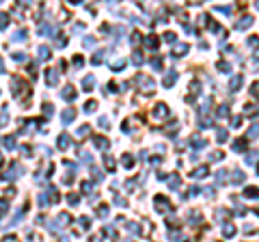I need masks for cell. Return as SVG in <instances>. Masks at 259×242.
Wrapping results in <instances>:
<instances>
[{
    "instance_id": "6da1fadb",
    "label": "cell",
    "mask_w": 259,
    "mask_h": 242,
    "mask_svg": "<svg viewBox=\"0 0 259 242\" xmlns=\"http://www.w3.org/2000/svg\"><path fill=\"white\" fill-rule=\"evenodd\" d=\"M153 203H156V210H158L160 214H164V212H169V210H171V205H169V201H166V199H164L162 194H158Z\"/></svg>"
},
{
    "instance_id": "7a4b0ae2",
    "label": "cell",
    "mask_w": 259,
    "mask_h": 242,
    "mask_svg": "<svg viewBox=\"0 0 259 242\" xmlns=\"http://www.w3.org/2000/svg\"><path fill=\"white\" fill-rule=\"evenodd\" d=\"M175 80H177V71H175V69H169V71H166V76H164V80H162L164 89H171L173 84H175Z\"/></svg>"
},
{
    "instance_id": "3957f363",
    "label": "cell",
    "mask_w": 259,
    "mask_h": 242,
    "mask_svg": "<svg viewBox=\"0 0 259 242\" xmlns=\"http://www.w3.org/2000/svg\"><path fill=\"white\" fill-rule=\"evenodd\" d=\"M251 24H253V17L251 15H244V17H240V22H235V30H244Z\"/></svg>"
},
{
    "instance_id": "277c9868",
    "label": "cell",
    "mask_w": 259,
    "mask_h": 242,
    "mask_svg": "<svg viewBox=\"0 0 259 242\" xmlns=\"http://www.w3.org/2000/svg\"><path fill=\"white\" fill-rule=\"evenodd\" d=\"M186 52H188V43H177V46L173 48V58L186 56Z\"/></svg>"
},
{
    "instance_id": "5b68a950",
    "label": "cell",
    "mask_w": 259,
    "mask_h": 242,
    "mask_svg": "<svg viewBox=\"0 0 259 242\" xmlns=\"http://www.w3.org/2000/svg\"><path fill=\"white\" fill-rule=\"evenodd\" d=\"M244 180H246V175H244L242 171H233V175H231V184H233V186L244 184Z\"/></svg>"
},
{
    "instance_id": "8992f818",
    "label": "cell",
    "mask_w": 259,
    "mask_h": 242,
    "mask_svg": "<svg viewBox=\"0 0 259 242\" xmlns=\"http://www.w3.org/2000/svg\"><path fill=\"white\" fill-rule=\"evenodd\" d=\"M143 63H145V56H143V52L134 50V52H132V65H136V67H138V65H143Z\"/></svg>"
},
{
    "instance_id": "52a82bcc",
    "label": "cell",
    "mask_w": 259,
    "mask_h": 242,
    "mask_svg": "<svg viewBox=\"0 0 259 242\" xmlns=\"http://www.w3.org/2000/svg\"><path fill=\"white\" fill-rule=\"evenodd\" d=\"M244 197H246V199H259V188L257 186H248V188L244 190Z\"/></svg>"
},
{
    "instance_id": "ba28073f",
    "label": "cell",
    "mask_w": 259,
    "mask_h": 242,
    "mask_svg": "<svg viewBox=\"0 0 259 242\" xmlns=\"http://www.w3.org/2000/svg\"><path fill=\"white\" fill-rule=\"evenodd\" d=\"M244 160H246V164H259V151H248Z\"/></svg>"
},
{
    "instance_id": "9c48e42d",
    "label": "cell",
    "mask_w": 259,
    "mask_h": 242,
    "mask_svg": "<svg viewBox=\"0 0 259 242\" xmlns=\"http://www.w3.org/2000/svg\"><path fill=\"white\" fill-rule=\"evenodd\" d=\"M259 136V123H253L251 128H248V132H246V139H251V141H255Z\"/></svg>"
},
{
    "instance_id": "30bf717a",
    "label": "cell",
    "mask_w": 259,
    "mask_h": 242,
    "mask_svg": "<svg viewBox=\"0 0 259 242\" xmlns=\"http://www.w3.org/2000/svg\"><path fill=\"white\" fill-rule=\"evenodd\" d=\"M192 147H194V149H205V147H207V141L201 139V136H192Z\"/></svg>"
},
{
    "instance_id": "8fae6325",
    "label": "cell",
    "mask_w": 259,
    "mask_h": 242,
    "mask_svg": "<svg viewBox=\"0 0 259 242\" xmlns=\"http://www.w3.org/2000/svg\"><path fill=\"white\" fill-rule=\"evenodd\" d=\"M145 43H147V48H149V50H156V48H158V43H160V39H158L156 35H149V37L145 39Z\"/></svg>"
},
{
    "instance_id": "7c38bea8",
    "label": "cell",
    "mask_w": 259,
    "mask_h": 242,
    "mask_svg": "<svg viewBox=\"0 0 259 242\" xmlns=\"http://www.w3.org/2000/svg\"><path fill=\"white\" fill-rule=\"evenodd\" d=\"M93 84H95V76H86L82 80V89L84 91H93Z\"/></svg>"
},
{
    "instance_id": "4fadbf2b",
    "label": "cell",
    "mask_w": 259,
    "mask_h": 242,
    "mask_svg": "<svg viewBox=\"0 0 259 242\" xmlns=\"http://www.w3.org/2000/svg\"><path fill=\"white\" fill-rule=\"evenodd\" d=\"M242 82H244V78H242V76H235V78L231 80V84H229V87H231V93H233V91H240Z\"/></svg>"
},
{
    "instance_id": "5bb4252c",
    "label": "cell",
    "mask_w": 259,
    "mask_h": 242,
    "mask_svg": "<svg viewBox=\"0 0 259 242\" xmlns=\"http://www.w3.org/2000/svg\"><path fill=\"white\" fill-rule=\"evenodd\" d=\"M216 143H227V130L225 128H216Z\"/></svg>"
},
{
    "instance_id": "9a60e30c",
    "label": "cell",
    "mask_w": 259,
    "mask_h": 242,
    "mask_svg": "<svg viewBox=\"0 0 259 242\" xmlns=\"http://www.w3.org/2000/svg\"><path fill=\"white\" fill-rule=\"evenodd\" d=\"M216 69H220L222 74H229V71H231V63H227V61H218V63H216Z\"/></svg>"
},
{
    "instance_id": "2e32d148",
    "label": "cell",
    "mask_w": 259,
    "mask_h": 242,
    "mask_svg": "<svg viewBox=\"0 0 259 242\" xmlns=\"http://www.w3.org/2000/svg\"><path fill=\"white\" fill-rule=\"evenodd\" d=\"M192 177H197V180H203V177H207V167L203 164V167H199L194 173H192Z\"/></svg>"
},
{
    "instance_id": "e0dca14e",
    "label": "cell",
    "mask_w": 259,
    "mask_h": 242,
    "mask_svg": "<svg viewBox=\"0 0 259 242\" xmlns=\"http://www.w3.org/2000/svg\"><path fill=\"white\" fill-rule=\"evenodd\" d=\"M138 80H140L143 89H147V91H151V89H153V80H151V78H145V76H140Z\"/></svg>"
},
{
    "instance_id": "ac0fdd59",
    "label": "cell",
    "mask_w": 259,
    "mask_h": 242,
    "mask_svg": "<svg viewBox=\"0 0 259 242\" xmlns=\"http://www.w3.org/2000/svg\"><path fill=\"white\" fill-rule=\"evenodd\" d=\"M166 115H169L166 104H158V106H156V117H166Z\"/></svg>"
},
{
    "instance_id": "d6986e66",
    "label": "cell",
    "mask_w": 259,
    "mask_h": 242,
    "mask_svg": "<svg viewBox=\"0 0 259 242\" xmlns=\"http://www.w3.org/2000/svg\"><path fill=\"white\" fill-rule=\"evenodd\" d=\"M93 143H95V147H97V149H108V141H106L104 136H97Z\"/></svg>"
},
{
    "instance_id": "ffe728a7",
    "label": "cell",
    "mask_w": 259,
    "mask_h": 242,
    "mask_svg": "<svg viewBox=\"0 0 259 242\" xmlns=\"http://www.w3.org/2000/svg\"><path fill=\"white\" fill-rule=\"evenodd\" d=\"M227 115H229V106H227V104H222V106L216 110V119H222V117H227Z\"/></svg>"
},
{
    "instance_id": "44dd1931",
    "label": "cell",
    "mask_w": 259,
    "mask_h": 242,
    "mask_svg": "<svg viewBox=\"0 0 259 242\" xmlns=\"http://www.w3.org/2000/svg\"><path fill=\"white\" fill-rule=\"evenodd\" d=\"M74 115H76V110H74V108H67V110H63V121H65V123H69V121L74 119Z\"/></svg>"
},
{
    "instance_id": "7402d4cb",
    "label": "cell",
    "mask_w": 259,
    "mask_h": 242,
    "mask_svg": "<svg viewBox=\"0 0 259 242\" xmlns=\"http://www.w3.org/2000/svg\"><path fill=\"white\" fill-rule=\"evenodd\" d=\"M63 97H65V99H74V97H76L74 87H65V89H63Z\"/></svg>"
},
{
    "instance_id": "603a6c76",
    "label": "cell",
    "mask_w": 259,
    "mask_h": 242,
    "mask_svg": "<svg viewBox=\"0 0 259 242\" xmlns=\"http://www.w3.org/2000/svg\"><path fill=\"white\" fill-rule=\"evenodd\" d=\"M244 149H246V141L244 139H238L233 143V151H244Z\"/></svg>"
},
{
    "instance_id": "cb8c5ba5",
    "label": "cell",
    "mask_w": 259,
    "mask_h": 242,
    "mask_svg": "<svg viewBox=\"0 0 259 242\" xmlns=\"http://www.w3.org/2000/svg\"><path fill=\"white\" fill-rule=\"evenodd\" d=\"M177 186H179V175H171V177H169V188H171V190H177Z\"/></svg>"
},
{
    "instance_id": "d4e9b609",
    "label": "cell",
    "mask_w": 259,
    "mask_h": 242,
    "mask_svg": "<svg viewBox=\"0 0 259 242\" xmlns=\"http://www.w3.org/2000/svg\"><path fill=\"white\" fill-rule=\"evenodd\" d=\"M222 234H225V238H231V236L235 234V227H233V225H225V227H222Z\"/></svg>"
},
{
    "instance_id": "484cf974",
    "label": "cell",
    "mask_w": 259,
    "mask_h": 242,
    "mask_svg": "<svg viewBox=\"0 0 259 242\" xmlns=\"http://www.w3.org/2000/svg\"><path fill=\"white\" fill-rule=\"evenodd\" d=\"M56 82V69H48V84L52 87Z\"/></svg>"
},
{
    "instance_id": "4316f807",
    "label": "cell",
    "mask_w": 259,
    "mask_h": 242,
    "mask_svg": "<svg viewBox=\"0 0 259 242\" xmlns=\"http://www.w3.org/2000/svg\"><path fill=\"white\" fill-rule=\"evenodd\" d=\"M199 126L201 128H210L212 126V117H199Z\"/></svg>"
},
{
    "instance_id": "83f0119b",
    "label": "cell",
    "mask_w": 259,
    "mask_h": 242,
    "mask_svg": "<svg viewBox=\"0 0 259 242\" xmlns=\"http://www.w3.org/2000/svg\"><path fill=\"white\" fill-rule=\"evenodd\" d=\"M246 46H248V48H253V50H257L259 48V39H257V37H248Z\"/></svg>"
},
{
    "instance_id": "f1b7e54d",
    "label": "cell",
    "mask_w": 259,
    "mask_h": 242,
    "mask_svg": "<svg viewBox=\"0 0 259 242\" xmlns=\"http://www.w3.org/2000/svg\"><path fill=\"white\" fill-rule=\"evenodd\" d=\"M151 65H153V69L160 71V69H162V58H160V56H153V58H151Z\"/></svg>"
},
{
    "instance_id": "f546056e",
    "label": "cell",
    "mask_w": 259,
    "mask_h": 242,
    "mask_svg": "<svg viewBox=\"0 0 259 242\" xmlns=\"http://www.w3.org/2000/svg\"><path fill=\"white\" fill-rule=\"evenodd\" d=\"M216 182H218V184H225V182H227V171H218V173H216Z\"/></svg>"
},
{
    "instance_id": "4dcf8cb0",
    "label": "cell",
    "mask_w": 259,
    "mask_h": 242,
    "mask_svg": "<svg viewBox=\"0 0 259 242\" xmlns=\"http://www.w3.org/2000/svg\"><path fill=\"white\" fill-rule=\"evenodd\" d=\"M67 145H69V136H67V134H63V136L58 139V147H61V149H65Z\"/></svg>"
},
{
    "instance_id": "1f68e13d",
    "label": "cell",
    "mask_w": 259,
    "mask_h": 242,
    "mask_svg": "<svg viewBox=\"0 0 259 242\" xmlns=\"http://www.w3.org/2000/svg\"><path fill=\"white\" fill-rule=\"evenodd\" d=\"M222 158H225L222 151H214V153H210V160H212V162H220Z\"/></svg>"
},
{
    "instance_id": "d6a6232c",
    "label": "cell",
    "mask_w": 259,
    "mask_h": 242,
    "mask_svg": "<svg viewBox=\"0 0 259 242\" xmlns=\"http://www.w3.org/2000/svg\"><path fill=\"white\" fill-rule=\"evenodd\" d=\"M123 167H128V169L134 167V158L132 156H123Z\"/></svg>"
},
{
    "instance_id": "836d02e7",
    "label": "cell",
    "mask_w": 259,
    "mask_h": 242,
    "mask_svg": "<svg viewBox=\"0 0 259 242\" xmlns=\"http://www.w3.org/2000/svg\"><path fill=\"white\" fill-rule=\"evenodd\" d=\"M123 65H125V58H119V61H115V63H112V69H117V71H119V69H123Z\"/></svg>"
},
{
    "instance_id": "e575fe53",
    "label": "cell",
    "mask_w": 259,
    "mask_h": 242,
    "mask_svg": "<svg viewBox=\"0 0 259 242\" xmlns=\"http://www.w3.org/2000/svg\"><path fill=\"white\" fill-rule=\"evenodd\" d=\"M102 58H104V52H97V54H93V65H99V63H102Z\"/></svg>"
},
{
    "instance_id": "d590c367",
    "label": "cell",
    "mask_w": 259,
    "mask_h": 242,
    "mask_svg": "<svg viewBox=\"0 0 259 242\" xmlns=\"http://www.w3.org/2000/svg\"><path fill=\"white\" fill-rule=\"evenodd\" d=\"M175 37H177L175 33H166V35H164V41H166V43H175Z\"/></svg>"
},
{
    "instance_id": "8d00e7d4",
    "label": "cell",
    "mask_w": 259,
    "mask_h": 242,
    "mask_svg": "<svg viewBox=\"0 0 259 242\" xmlns=\"http://www.w3.org/2000/svg\"><path fill=\"white\" fill-rule=\"evenodd\" d=\"M216 11H218V13H231L233 7H216Z\"/></svg>"
},
{
    "instance_id": "74e56055",
    "label": "cell",
    "mask_w": 259,
    "mask_h": 242,
    "mask_svg": "<svg viewBox=\"0 0 259 242\" xmlns=\"http://www.w3.org/2000/svg\"><path fill=\"white\" fill-rule=\"evenodd\" d=\"M190 91H192V93H197V91H199V93H201V84H199V82H197V80H194V82H192V84H190Z\"/></svg>"
},
{
    "instance_id": "f35d334b",
    "label": "cell",
    "mask_w": 259,
    "mask_h": 242,
    "mask_svg": "<svg viewBox=\"0 0 259 242\" xmlns=\"http://www.w3.org/2000/svg\"><path fill=\"white\" fill-rule=\"evenodd\" d=\"M231 126H233V128H240V126H242V117H233V119H231Z\"/></svg>"
},
{
    "instance_id": "ab89813d",
    "label": "cell",
    "mask_w": 259,
    "mask_h": 242,
    "mask_svg": "<svg viewBox=\"0 0 259 242\" xmlns=\"http://www.w3.org/2000/svg\"><path fill=\"white\" fill-rule=\"evenodd\" d=\"M106 167H108V169H110V171H115V167H117V164H115V160H112V158H110V156H108V158H106Z\"/></svg>"
},
{
    "instance_id": "60d3db41",
    "label": "cell",
    "mask_w": 259,
    "mask_h": 242,
    "mask_svg": "<svg viewBox=\"0 0 259 242\" xmlns=\"http://www.w3.org/2000/svg\"><path fill=\"white\" fill-rule=\"evenodd\" d=\"M97 214H99V216L104 218V216L108 214V205H99V210H97Z\"/></svg>"
},
{
    "instance_id": "b9f144b4",
    "label": "cell",
    "mask_w": 259,
    "mask_h": 242,
    "mask_svg": "<svg viewBox=\"0 0 259 242\" xmlns=\"http://www.w3.org/2000/svg\"><path fill=\"white\" fill-rule=\"evenodd\" d=\"M251 93H253V97H259V82H255V84L251 87Z\"/></svg>"
},
{
    "instance_id": "7bdbcfd3",
    "label": "cell",
    "mask_w": 259,
    "mask_h": 242,
    "mask_svg": "<svg viewBox=\"0 0 259 242\" xmlns=\"http://www.w3.org/2000/svg\"><path fill=\"white\" fill-rule=\"evenodd\" d=\"M130 41H132V43L136 46V43L140 41V35H138V33H132V37H130Z\"/></svg>"
},
{
    "instance_id": "ee69618b",
    "label": "cell",
    "mask_w": 259,
    "mask_h": 242,
    "mask_svg": "<svg viewBox=\"0 0 259 242\" xmlns=\"http://www.w3.org/2000/svg\"><path fill=\"white\" fill-rule=\"evenodd\" d=\"M99 126H102L104 130H106V128H110V123H108V117H102V119H99Z\"/></svg>"
},
{
    "instance_id": "f6af8a7d",
    "label": "cell",
    "mask_w": 259,
    "mask_h": 242,
    "mask_svg": "<svg viewBox=\"0 0 259 242\" xmlns=\"http://www.w3.org/2000/svg\"><path fill=\"white\" fill-rule=\"evenodd\" d=\"M199 193H201V188H197V186H190V194H188V197H197Z\"/></svg>"
},
{
    "instance_id": "bcb514c9",
    "label": "cell",
    "mask_w": 259,
    "mask_h": 242,
    "mask_svg": "<svg viewBox=\"0 0 259 242\" xmlns=\"http://www.w3.org/2000/svg\"><path fill=\"white\" fill-rule=\"evenodd\" d=\"M225 216H227V212H225V210H222V208H220V210H218V212H216V218H218V221H222V218H225Z\"/></svg>"
},
{
    "instance_id": "7dc6e473",
    "label": "cell",
    "mask_w": 259,
    "mask_h": 242,
    "mask_svg": "<svg viewBox=\"0 0 259 242\" xmlns=\"http://www.w3.org/2000/svg\"><path fill=\"white\" fill-rule=\"evenodd\" d=\"M190 221H192V223H199V221H201V214L192 212V214H190Z\"/></svg>"
},
{
    "instance_id": "c3c4849f",
    "label": "cell",
    "mask_w": 259,
    "mask_h": 242,
    "mask_svg": "<svg viewBox=\"0 0 259 242\" xmlns=\"http://www.w3.org/2000/svg\"><path fill=\"white\" fill-rule=\"evenodd\" d=\"M39 54H41V58H50V50H48V48H41V50H39Z\"/></svg>"
},
{
    "instance_id": "681fc988",
    "label": "cell",
    "mask_w": 259,
    "mask_h": 242,
    "mask_svg": "<svg viewBox=\"0 0 259 242\" xmlns=\"http://www.w3.org/2000/svg\"><path fill=\"white\" fill-rule=\"evenodd\" d=\"M24 37H26V30H17L15 33V39H24Z\"/></svg>"
},
{
    "instance_id": "f907efd6",
    "label": "cell",
    "mask_w": 259,
    "mask_h": 242,
    "mask_svg": "<svg viewBox=\"0 0 259 242\" xmlns=\"http://www.w3.org/2000/svg\"><path fill=\"white\" fill-rule=\"evenodd\" d=\"M84 46H86V48H91V46H93V39H91V37H89V39H84Z\"/></svg>"
},
{
    "instance_id": "816d5d0a",
    "label": "cell",
    "mask_w": 259,
    "mask_h": 242,
    "mask_svg": "<svg viewBox=\"0 0 259 242\" xmlns=\"http://www.w3.org/2000/svg\"><path fill=\"white\" fill-rule=\"evenodd\" d=\"M257 9H259V2H257Z\"/></svg>"
},
{
    "instance_id": "f5cc1de1",
    "label": "cell",
    "mask_w": 259,
    "mask_h": 242,
    "mask_svg": "<svg viewBox=\"0 0 259 242\" xmlns=\"http://www.w3.org/2000/svg\"><path fill=\"white\" fill-rule=\"evenodd\" d=\"M257 171H259V167H257Z\"/></svg>"
}]
</instances>
